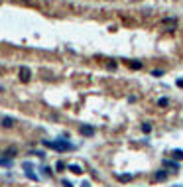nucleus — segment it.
<instances>
[{
    "instance_id": "4be33fe9",
    "label": "nucleus",
    "mask_w": 183,
    "mask_h": 187,
    "mask_svg": "<svg viewBox=\"0 0 183 187\" xmlns=\"http://www.w3.org/2000/svg\"><path fill=\"white\" fill-rule=\"evenodd\" d=\"M152 75H154V77H161V75H164V71H157V69H156V71H152Z\"/></svg>"
},
{
    "instance_id": "7ed1b4c3",
    "label": "nucleus",
    "mask_w": 183,
    "mask_h": 187,
    "mask_svg": "<svg viewBox=\"0 0 183 187\" xmlns=\"http://www.w3.org/2000/svg\"><path fill=\"white\" fill-rule=\"evenodd\" d=\"M18 75H20V79H22L24 83H28L32 79V71H30V67H26V65H22V67L18 69Z\"/></svg>"
},
{
    "instance_id": "6e6552de",
    "label": "nucleus",
    "mask_w": 183,
    "mask_h": 187,
    "mask_svg": "<svg viewBox=\"0 0 183 187\" xmlns=\"http://www.w3.org/2000/svg\"><path fill=\"white\" fill-rule=\"evenodd\" d=\"M154 177H156V181H165L167 179V171H165V169H160Z\"/></svg>"
},
{
    "instance_id": "9b49d317",
    "label": "nucleus",
    "mask_w": 183,
    "mask_h": 187,
    "mask_svg": "<svg viewBox=\"0 0 183 187\" xmlns=\"http://www.w3.org/2000/svg\"><path fill=\"white\" fill-rule=\"evenodd\" d=\"M142 132H144V134H150V132H152V124H150V122H144V124H142Z\"/></svg>"
},
{
    "instance_id": "20e7f679",
    "label": "nucleus",
    "mask_w": 183,
    "mask_h": 187,
    "mask_svg": "<svg viewBox=\"0 0 183 187\" xmlns=\"http://www.w3.org/2000/svg\"><path fill=\"white\" fill-rule=\"evenodd\" d=\"M79 132H81L83 136H87V138L95 136V128H93V126H89V124H83V126L79 128Z\"/></svg>"
},
{
    "instance_id": "f8f14e48",
    "label": "nucleus",
    "mask_w": 183,
    "mask_h": 187,
    "mask_svg": "<svg viewBox=\"0 0 183 187\" xmlns=\"http://www.w3.org/2000/svg\"><path fill=\"white\" fill-rule=\"evenodd\" d=\"M128 65H130L132 69H136V71H138V69H142V63H140V61H128Z\"/></svg>"
},
{
    "instance_id": "6ab92c4d",
    "label": "nucleus",
    "mask_w": 183,
    "mask_h": 187,
    "mask_svg": "<svg viewBox=\"0 0 183 187\" xmlns=\"http://www.w3.org/2000/svg\"><path fill=\"white\" fill-rule=\"evenodd\" d=\"M167 105H169L167 99H160V101H157V106H167Z\"/></svg>"
},
{
    "instance_id": "a211bd4d",
    "label": "nucleus",
    "mask_w": 183,
    "mask_h": 187,
    "mask_svg": "<svg viewBox=\"0 0 183 187\" xmlns=\"http://www.w3.org/2000/svg\"><path fill=\"white\" fill-rule=\"evenodd\" d=\"M55 169H57V171H63V169H65V164H63V161H57V164H55Z\"/></svg>"
},
{
    "instance_id": "f03ea898",
    "label": "nucleus",
    "mask_w": 183,
    "mask_h": 187,
    "mask_svg": "<svg viewBox=\"0 0 183 187\" xmlns=\"http://www.w3.org/2000/svg\"><path fill=\"white\" fill-rule=\"evenodd\" d=\"M177 18H164L161 20V28H165L167 32H173V30H177Z\"/></svg>"
},
{
    "instance_id": "dca6fc26",
    "label": "nucleus",
    "mask_w": 183,
    "mask_h": 187,
    "mask_svg": "<svg viewBox=\"0 0 183 187\" xmlns=\"http://www.w3.org/2000/svg\"><path fill=\"white\" fill-rule=\"evenodd\" d=\"M26 175H28V179H32V181H40V177H37L36 173H32V171H26Z\"/></svg>"
},
{
    "instance_id": "4468645a",
    "label": "nucleus",
    "mask_w": 183,
    "mask_h": 187,
    "mask_svg": "<svg viewBox=\"0 0 183 187\" xmlns=\"http://www.w3.org/2000/svg\"><path fill=\"white\" fill-rule=\"evenodd\" d=\"M22 168L26 169V171H32V169H34V164H32V161H24V164H22Z\"/></svg>"
},
{
    "instance_id": "412c9836",
    "label": "nucleus",
    "mask_w": 183,
    "mask_h": 187,
    "mask_svg": "<svg viewBox=\"0 0 183 187\" xmlns=\"http://www.w3.org/2000/svg\"><path fill=\"white\" fill-rule=\"evenodd\" d=\"M61 185H63V187H73V185H71V181H67V179L61 181Z\"/></svg>"
},
{
    "instance_id": "0eeeda50",
    "label": "nucleus",
    "mask_w": 183,
    "mask_h": 187,
    "mask_svg": "<svg viewBox=\"0 0 183 187\" xmlns=\"http://www.w3.org/2000/svg\"><path fill=\"white\" fill-rule=\"evenodd\" d=\"M2 156H6L8 160H12L14 156H18V148H16V146H10V148H6V150H4V154H2Z\"/></svg>"
},
{
    "instance_id": "5701e85b",
    "label": "nucleus",
    "mask_w": 183,
    "mask_h": 187,
    "mask_svg": "<svg viewBox=\"0 0 183 187\" xmlns=\"http://www.w3.org/2000/svg\"><path fill=\"white\" fill-rule=\"evenodd\" d=\"M177 87H181V89H183V79H179V81H177Z\"/></svg>"
},
{
    "instance_id": "f3484780",
    "label": "nucleus",
    "mask_w": 183,
    "mask_h": 187,
    "mask_svg": "<svg viewBox=\"0 0 183 187\" xmlns=\"http://www.w3.org/2000/svg\"><path fill=\"white\" fill-rule=\"evenodd\" d=\"M10 164H12V160H8V158H0V165H6V168H8Z\"/></svg>"
},
{
    "instance_id": "39448f33",
    "label": "nucleus",
    "mask_w": 183,
    "mask_h": 187,
    "mask_svg": "<svg viewBox=\"0 0 183 187\" xmlns=\"http://www.w3.org/2000/svg\"><path fill=\"white\" fill-rule=\"evenodd\" d=\"M164 168L165 169H171V171H179L181 165L177 164V161H169V160H164Z\"/></svg>"
},
{
    "instance_id": "9d476101",
    "label": "nucleus",
    "mask_w": 183,
    "mask_h": 187,
    "mask_svg": "<svg viewBox=\"0 0 183 187\" xmlns=\"http://www.w3.org/2000/svg\"><path fill=\"white\" fill-rule=\"evenodd\" d=\"M134 175H130V173H120L118 175V181H122V183H126V181H130Z\"/></svg>"
},
{
    "instance_id": "f257e3e1",
    "label": "nucleus",
    "mask_w": 183,
    "mask_h": 187,
    "mask_svg": "<svg viewBox=\"0 0 183 187\" xmlns=\"http://www.w3.org/2000/svg\"><path fill=\"white\" fill-rule=\"evenodd\" d=\"M45 148L57 150V152H67V150H73V146L67 142V140H43Z\"/></svg>"
},
{
    "instance_id": "423d86ee",
    "label": "nucleus",
    "mask_w": 183,
    "mask_h": 187,
    "mask_svg": "<svg viewBox=\"0 0 183 187\" xmlns=\"http://www.w3.org/2000/svg\"><path fill=\"white\" fill-rule=\"evenodd\" d=\"M14 124H16V120L12 118V116H4V118L0 120V126H2V128H12Z\"/></svg>"
},
{
    "instance_id": "2eb2a0df",
    "label": "nucleus",
    "mask_w": 183,
    "mask_h": 187,
    "mask_svg": "<svg viewBox=\"0 0 183 187\" xmlns=\"http://www.w3.org/2000/svg\"><path fill=\"white\" fill-rule=\"evenodd\" d=\"M30 154H32V156H37V158H45V154L41 152V150H32Z\"/></svg>"
},
{
    "instance_id": "ddd939ff",
    "label": "nucleus",
    "mask_w": 183,
    "mask_h": 187,
    "mask_svg": "<svg viewBox=\"0 0 183 187\" xmlns=\"http://www.w3.org/2000/svg\"><path fill=\"white\" fill-rule=\"evenodd\" d=\"M173 158H175V161L183 160V150H173Z\"/></svg>"
},
{
    "instance_id": "aec40b11",
    "label": "nucleus",
    "mask_w": 183,
    "mask_h": 187,
    "mask_svg": "<svg viewBox=\"0 0 183 187\" xmlns=\"http://www.w3.org/2000/svg\"><path fill=\"white\" fill-rule=\"evenodd\" d=\"M43 173H45V175H47V177H49V175H51V173H53V171H51V168H43Z\"/></svg>"
},
{
    "instance_id": "1a4fd4ad",
    "label": "nucleus",
    "mask_w": 183,
    "mask_h": 187,
    "mask_svg": "<svg viewBox=\"0 0 183 187\" xmlns=\"http://www.w3.org/2000/svg\"><path fill=\"white\" fill-rule=\"evenodd\" d=\"M67 169H69V171H73V173H77V175H81V173H83V168H81V165H77V164L67 165Z\"/></svg>"
}]
</instances>
